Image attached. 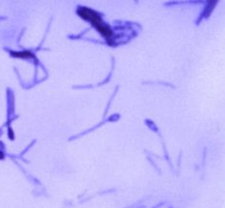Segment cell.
I'll list each match as a JSON object with an SVG mask.
<instances>
[{"label": "cell", "mask_w": 225, "mask_h": 208, "mask_svg": "<svg viewBox=\"0 0 225 208\" xmlns=\"http://www.w3.org/2000/svg\"><path fill=\"white\" fill-rule=\"evenodd\" d=\"M77 14L83 20L88 21L93 27H95L96 30L104 38V40L108 46L112 47L115 45V34H114L113 30L111 29V27L108 24H106L103 20L102 16L98 12H96L88 7L79 6L77 10Z\"/></svg>", "instance_id": "6da1fadb"}, {"label": "cell", "mask_w": 225, "mask_h": 208, "mask_svg": "<svg viewBox=\"0 0 225 208\" xmlns=\"http://www.w3.org/2000/svg\"><path fill=\"white\" fill-rule=\"evenodd\" d=\"M11 55L15 58H20V59H35V55L29 51V50H22V51H10Z\"/></svg>", "instance_id": "7a4b0ae2"}, {"label": "cell", "mask_w": 225, "mask_h": 208, "mask_svg": "<svg viewBox=\"0 0 225 208\" xmlns=\"http://www.w3.org/2000/svg\"><path fill=\"white\" fill-rule=\"evenodd\" d=\"M216 4H217V1H208L207 4H206L205 10H204V15L206 17H209L212 14V12L214 9V7H215Z\"/></svg>", "instance_id": "3957f363"}, {"label": "cell", "mask_w": 225, "mask_h": 208, "mask_svg": "<svg viewBox=\"0 0 225 208\" xmlns=\"http://www.w3.org/2000/svg\"><path fill=\"white\" fill-rule=\"evenodd\" d=\"M8 136H9V138L10 140H14L15 138V134H14V131L11 129V128H9V130H8Z\"/></svg>", "instance_id": "277c9868"}, {"label": "cell", "mask_w": 225, "mask_h": 208, "mask_svg": "<svg viewBox=\"0 0 225 208\" xmlns=\"http://www.w3.org/2000/svg\"><path fill=\"white\" fill-rule=\"evenodd\" d=\"M4 158H5V154L2 151H0V160H3Z\"/></svg>", "instance_id": "5b68a950"}]
</instances>
